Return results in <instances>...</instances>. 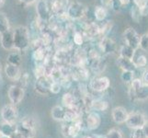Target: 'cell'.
Returning a JSON list of instances; mask_svg holds the SVG:
<instances>
[{"instance_id": "6da1fadb", "label": "cell", "mask_w": 148, "mask_h": 138, "mask_svg": "<svg viewBox=\"0 0 148 138\" xmlns=\"http://www.w3.org/2000/svg\"><path fill=\"white\" fill-rule=\"evenodd\" d=\"M14 49L19 52L26 51L30 44V37L28 28L25 26H18L13 30Z\"/></svg>"}, {"instance_id": "7a4b0ae2", "label": "cell", "mask_w": 148, "mask_h": 138, "mask_svg": "<svg viewBox=\"0 0 148 138\" xmlns=\"http://www.w3.org/2000/svg\"><path fill=\"white\" fill-rule=\"evenodd\" d=\"M88 12V8L84 4L74 1L69 4L66 11V16L73 20H79L83 19Z\"/></svg>"}, {"instance_id": "3957f363", "label": "cell", "mask_w": 148, "mask_h": 138, "mask_svg": "<svg viewBox=\"0 0 148 138\" xmlns=\"http://www.w3.org/2000/svg\"><path fill=\"white\" fill-rule=\"evenodd\" d=\"M146 122V117L144 113L140 111H132L131 113H128V117L125 122L129 128L134 130L142 128Z\"/></svg>"}, {"instance_id": "277c9868", "label": "cell", "mask_w": 148, "mask_h": 138, "mask_svg": "<svg viewBox=\"0 0 148 138\" xmlns=\"http://www.w3.org/2000/svg\"><path fill=\"white\" fill-rule=\"evenodd\" d=\"M65 124L62 125V133L65 137H76L80 131L82 130V121L75 122H64Z\"/></svg>"}, {"instance_id": "5b68a950", "label": "cell", "mask_w": 148, "mask_h": 138, "mask_svg": "<svg viewBox=\"0 0 148 138\" xmlns=\"http://www.w3.org/2000/svg\"><path fill=\"white\" fill-rule=\"evenodd\" d=\"M123 38L125 41V43L127 45L131 46V47L134 48V50L139 48L141 36L134 28L126 29L123 32Z\"/></svg>"}, {"instance_id": "8992f818", "label": "cell", "mask_w": 148, "mask_h": 138, "mask_svg": "<svg viewBox=\"0 0 148 138\" xmlns=\"http://www.w3.org/2000/svg\"><path fill=\"white\" fill-rule=\"evenodd\" d=\"M18 110L15 105H5L1 110V117L5 122L15 124L18 120Z\"/></svg>"}, {"instance_id": "52a82bcc", "label": "cell", "mask_w": 148, "mask_h": 138, "mask_svg": "<svg viewBox=\"0 0 148 138\" xmlns=\"http://www.w3.org/2000/svg\"><path fill=\"white\" fill-rule=\"evenodd\" d=\"M25 95V91L23 87L18 85H13L9 88L8 91V96L12 105H18L22 101Z\"/></svg>"}, {"instance_id": "ba28073f", "label": "cell", "mask_w": 148, "mask_h": 138, "mask_svg": "<svg viewBox=\"0 0 148 138\" xmlns=\"http://www.w3.org/2000/svg\"><path fill=\"white\" fill-rule=\"evenodd\" d=\"M110 81L107 76H95L91 79L89 88L96 92H103L110 88Z\"/></svg>"}, {"instance_id": "9c48e42d", "label": "cell", "mask_w": 148, "mask_h": 138, "mask_svg": "<svg viewBox=\"0 0 148 138\" xmlns=\"http://www.w3.org/2000/svg\"><path fill=\"white\" fill-rule=\"evenodd\" d=\"M69 4V0H53L50 9L58 17L66 16V11H67Z\"/></svg>"}, {"instance_id": "30bf717a", "label": "cell", "mask_w": 148, "mask_h": 138, "mask_svg": "<svg viewBox=\"0 0 148 138\" xmlns=\"http://www.w3.org/2000/svg\"><path fill=\"white\" fill-rule=\"evenodd\" d=\"M115 50H116V43L112 39L109 37H104L100 39L99 43V51L103 55L113 53Z\"/></svg>"}, {"instance_id": "8fae6325", "label": "cell", "mask_w": 148, "mask_h": 138, "mask_svg": "<svg viewBox=\"0 0 148 138\" xmlns=\"http://www.w3.org/2000/svg\"><path fill=\"white\" fill-rule=\"evenodd\" d=\"M53 81L47 76H42L37 78L35 83V90L40 95H47L50 92V85Z\"/></svg>"}, {"instance_id": "7c38bea8", "label": "cell", "mask_w": 148, "mask_h": 138, "mask_svg": "<svg viewBox=\"0 0 148 138\" xmlns=\"http://www.w3.org/2000/svg\"><path fill=\"white\" fill-rule=\"evenodd\" d=\"M85 39L88 40H93L98 38L99 33V25L96 22H89L85 25L82 32Z\"/></svg>"}, {"instance_id": "4fadbf2b", "label": "cell", "mask_w": 148, "mask_h": 138, "mask_svg": "<svg viewBox=\"0 0 148 138\" xmlns=\"http://www.w3.org/2000/svg\"><path fill=\"white\" fill-rule=\"evenodd\" d=\"M132 63H134L135 68H143L145 67L147 65V56L145 51L138 48L135 50L134 54L132 58Z\"/></svg>"}, {"instance_id": "5bb4252c", "label": "cell", "mask_w": 148, "mask_h": 138, "mask_svg": "<svg viewBox=\"0 0 148 138\" xmlns=\"http://www.w3.org/2000/svg\"><path fill=\"white\" fill-rule=\"evenodd\" d=\"M2 47L7 51H11L14 49V36H13V30L9 29L7 32L1 34L0 37Z\"/></svg>"}, {"instance_id": "9a60e30c", "label": "cell", "mask_w": 148, "mask_h": 138, "mask_svg": "<svg viewBox=\"0 0 148 138\" xmlns=\"http://www.w3.org/2000/svg\"><path fill=\"white\" fill-rule=\"evenodd\" d=\"M111 117L116 124H121L126 122L127 117H128V112L123 107H115L111 111Z\"/></svg>"}, {"instance_id": "2e32d148", "label": "cell", "mask_w": 148, "mask_h": 138, "mask_svg": "<svg viewBox=\"0 0 148 138\" xmlns=\"http://www.w3.org/2000/svg\"><path fill=\"white\" fill-rule=\"evenodd\" d=\"M100 116L95 111H90L86 118V126L88 130L93 131L99 128V126L100 125Z\"/></svg>"}, {"instance_id": "e0dca14e", "label": "cell", "mask_w": 148, "mask_h": 138, "mask_svg": "<svg viewBox=\"0 0 148 138\" xmlns=\"http://www.w3.org/2000/svg\"><path fill=\"white\" fill-rule=\"evenodd\" d=\"M16 132L23 138H34L36 135V128H32L21 122L16 125Z\"/></svg>"}, {"instance_id": "ac0fdd59", "label": "cell", "mask_w": 148, "mask_h": 138, "mask_svg": "<svg viewBox=\"0 0 148 138\" xmlns=\"http://www.w3.org/2000/svg\"><path fill=\"white\" fill-rule=\"evenodd\" d=\"M50 10H51L50 8L48 7L46 1H44V0H40V1L37 3L36 11H37L40 20L46 21L48 19H50V17H51Z\"/></svg>"}, {"instance_id": "d6986e66", "label": "cell", "mask_w": 148, "mask_h": 138, "mask_svg": "<svg viewBox=\"0 0 148 138\" xmlns=\"http://www.w3.org/2000/svg\"><path fill=\"white\" fill-rule=\"evenodd\" d=\"M5 74H6L8 79L13 80V81L18 80L20 76H21V75H20L19 66L10 65L8 63H7L6 66H5Z\"/></svg>"}, {"instance_id": "ffe728a7", "label": "cell", "mask_w": 148, "mask_h": 138, "mask_svg": "<svg viewBox=\"0 0 148 138\" xmlns=\"http://www.w3.org/2000/svg\"><path fill=\"white\" fill-rule=\"evenodd\" d=\"M117 65H118V66L122 71H131V72H134L136 69L134 63H132V59L124 58V57H121V56H119L118 59H117Z\"/></svg>"}, {"instance_id": "44dd1931", "label": "cell", "mask_w": 148, "mask_h": 138, "mask_svg": "<svg viewBox=\"0 0 148 138\" xmlns=\"http://www.w3.org/2000/svg\"><path fill=\"white\" fill-rule=\"evenodd\" d=\"M62 103L64 108H75V107L79 106L76 97L72 93H69V92L64 94L62 98Z\"/></svg>"}, {"instance_id": "7402d4cb", "label": "cell", "mask_w": 148, "mask_h": 138, "mask_svg": "<svg viewBox=\"0 0 148 138\" xmlns=\"http://www.w3.org/2000/svg\"><path fill=\"white\" fill-rule=\"evenodd\" d=\"M51 115L54 121L64 122L65 120V108L62 106H54L51 111Z\"/></svg>"}, {"instance_id": "603a6c76", "label": "cell", "mask_w": 148, "mask_h": 138, "mask_svg": "<svg viewBox=\"0 0 148 138\" xmlns=\"http://www.w3.org/2000/svg\"><path fill=\"white\" fill-rule=\"evenodd\" d=\"M49 55L47 52V47L46 46H43V47H39V48H35V50L32 53V57L34 61L36 62H42L46 57Z\"/></svg>"}, {"instance_id": "cb8c5ba5", "label": "cell", "mask_w": 148, "mask_h": 138, "mask_svg": "<svg viewBox=\"0 0 148 138\" xmlns=\"http://www.w3.org/2000/svg\"><path fill=\"white\" fill-rule=\"evenodd\" d=\"M21 54L19 53V51L16 50L14 52H10L8 55V58H7V63L10 64V65H17L19 66L21 65Z\"/></svg>"}, {"instance_id": "d4e9b609", "label": "cell", "mask_w": 148, "mask_h": 138, "mask_svg": "<svg viewBox=\"0 0 148 138\" xmlns=\"http://www.w3.org/2000/svg\"><path fill=\"white\" fill-rule=\"evenodd\" d=\"M0 131H1L2 135L5 136H10L16 132V126L15 124H8V122H3L0 124Z\"/></svg>"}, {"instance_id": "484cf974", "label": "cell", "mask_w": 148, "mask_h": 138, "mask_svg": "<svg viewBox=\"0 0 148 138\" xmlns=\"http://www.w3.org/2000/svg\"><path fill=\"white\" fill-rule=\"evenodd\" d=\"M109 108V103L106 100H93L91 103V110L99 111H104Z\"/></svg>"}, {"instance_id": "4316f807", "label": "cell", "mask_w": 148, "mask_h": 138, "mask_svg": "<svg viewBox=\"0 0 148 138\" xmlns=\"http://www.w3.org/2000/svg\"><path fill=\"white\" fill-rule=\"evenodd\" d=\"M135 50L134 48H132L131 46L127 45L126 43L121 45V47L120 49V56L124 58H128V59H132V56L134 54Z\"/></svg>"}, {"instance_id": "83f0119b", "label": "cell", "mask_w": 148, "mask_h": 138, "mask_svg": "<svg viewBox=\"0 0 148 138\" xmlns=\"http://www.w3.org/2000/svg\"><path fill=\"white\" fill-rule=\"evenodd\" d=\"M107 9L103 6H98L95 8V11H94V17L96 20L98 21H103V20L107 18Z\"/></svg>"}, {"instance_id": "f1b7e54d", "label": "cell", "mask_w": 148, "mask_h": 138, "mask_svg": "<svg viewBox=\"0 0 148 138\" xmlns=\"http://www.w3.org/2000/svg\"><path fill=\"white\" fill-rule=\"evenodd\" d=\"M112 26H113V23H112V21H107V22H105L103 25H102L101 27L99 26V33L98 37L99 39L107 37L108 33L111 30Z\"/></svg>"}, {"instance_id": "f546056e", "label": "cell", "mask_w": 148, "mask_h": 138, "mask_svg": "<svg viewBox=\"0 0 148 138\" xmlns=\"http://www.w3.org/2000/svg\"><path fill=\"white\" fill-rule=\"evenodd\" d=\"M10 29L8 17L4 13H0V34L4 33Z\"/></svg>"}, {"instance_id": "4dcf8cb0", "label": "cell", "mask_w": 148, "mask_h": 138, "mask_svg": "<svg viewBox=\"0 0 148 138\" xmlns=\"http://www.w3.org/2000/svg\"><path fill=\"white\" fill-rule=\"evenodd\" d=\"M134 72H131V71H122L121 76V80L126 84H131L134 80Z\"/></svg>"}, {"instance_id": "1f68e13d", "label": "cell", "mask_w": 148, "mask_h": 138, "mask_svg": "<svg viewBox=\"0 0 148 138\" xmlns=\"http://www.w3.org/2000/svg\"><path fill=\"white\" fill-rule=\"evenodd\" d=\"M73 41L75 44L78 45V46H81L84 42H85V37L82 33V32H78V30H76L74 33V36H73Z\"/></svg>"}, {"instance_id": "d6a6232c", "label": "cell", "mask_w": 148, "mask_h": 138, "mask_svg": "<svg viewBox=\"0 0 148 138\" xmlns=\"http://www.w3.org/2000/svg\"><path fill=\"white\" fill-rule=\"evenodd\" d=\"M34 74H35V76H36V78L45 76V74H46V67H45V65H37L36 67L34 69Z\"/></svg>"}, {"instance_id": "836d02e7", "label": "cell", "mask_w": 148, "mask_h": 138, "mask_svg": "<svg viewBox=\"0 0 148 138\" xmlns=\"http://www.w3.org/2000/svg\"><path fill=\"white\" fill-rule=\"evenodd\" d=\"M105 138H123V135H122L121 130L117 128H112L105 135Z\"/></svg>"}, {"instance_id": "e575fe53", "label": "cell", "mask_w": 148, "mask_h": 138, "mask_svg": "<svg viewBox=\"0 0 148 138\" xmlns=\"http://www.w3.org/2000/svg\"><path fill=\"white\" fill-rule=\"evenodd\" d=\"M62 89V85H61L60 81H53L50 85V92L53 94H58Z\"/></svg>"}, {"instance_id": "d590c367", "label": "cell", "mask_w": 148, "mask_h": 138, "mask_svg": "<svg viewBox=\"0 0 148 138\" xmlns=\"http://www.w3.org/2000/svg\"><path fill=\"white\" fill-rule=\"evenodd\" d=\"M131 14H132V19H134V21L138 22L139 19H140V17L142 16L141 12H140V9L137 8L136 6H132V9H131Z\"/></svg>"}, {"instance_id": "8d00e7d4", "label": "cell", "mask_w": 148, "mask_h": 138, "mask_svg": "<svg viewBox=\"0 0 148 138\" xmlns=\"http://www.w3.org/2000/svg\"><path fill=\"white\" fill-rule=\"evenodd\" d=\"M131 138H147L145 135V133L143 132L142 128L134 129V131L132 133Z\"/></svg>"}, {"instance_id": "74e56055", "label": "cell", "mask_w": 148, "mask_h": 138, "mask_svg": "<svg viewBox=\"0 0 148 138\" xmlns=\"http://www.w3.org/2000/svg\"><path fill=\"white\" fill-rule=\"evenodd\" d=\"M142 83L145 85V86H148V68H146L145 71H144V73H143L142 75Z\"/></svg>"}, {"instance_id": "f35d334b", "label": "cell", "mask_w": 148, "mask_h": 138, "mask_svg": "<svg viewBox=\"0 0 148 138\" xmlns=\"http://www.w3.org/2000/svg\"><path fill=\"white\" fill-rule=\"evenodd\" d=\"M142 130H143V132L145 133V136L148 138V122H146L145 124H144V126L142 127Z\"/></svg>"}, {"instance_id": "ab89813d", "label": "cell", "mask_w": 148, "mask_h": 138, "mask_svg": "<svg viewBox=\"0 0 148 138\" xmlns=\"http://www.w3.org/2000/svg\"><path fill=\"white\" fill-rule=\"evenodd\" d=\"M118 1L121 4V6L123 7V6H127V5H129V3L131 2V0H118Z\"/></svg>"}, {"instance_id": "60d3db41", "label": "cell", "mask_w": 148, "mask_h": 138, "mask_svg": "<svg viewBox=\"0 0 148 138\" xmlns=\"http://www.w3.org/2000/svg\"><path fill=\"white\" fill-rule=\"evenodd\" d=\"M10 138H23L21 135H20L19 134H18V133H17V132H15L14 133V134L12 135H10L9 136Z\"/></svg>"}, {"instance_id": "b9f144b4", "label": "cell", "mask_w": 148, "mask_h": 138, "mask_svg": "<svg viewBox=\"0 0 148 138\" xmlns=\"http://www.w3.org/2000/svg\"><path fill=\"white\" fill-rule=\"evenodd\" d=\"M20 1H22L23 3L27 4V5H29V4L34 3L35 1H36V0H20Z\"/></svg>"}, {"instance_id": "7bdbcfd3", "label": "cell", "mask_w": 148, "mask_h": 138, "mask_svg": "<svg viewBox=\"0 0 148 138\" xmlns=\"http://www.w3.org/2000/svg\"><path fill=\"white\" fill-rule=\"evenodd\" d=\"M86 138H105V136H100V135H96V136H88Z\"/></svg>"}, {"instance_id": "ee69618b", "label": "cell", "mask_w": 148, "mask_h": 138, "mask_svg": "<svg viewBox=\"0 0 148 138\" xmlns=\"http://www.w3.org/2000/svg\"><path fill=\"white\" fill-rule=\"evenodd\" d=\"M4 3H5V0H0V8L3 7Z\"/></svg>"}, {"instance_id": "f6af8a7d", "label": "cell", "mask_w": 148, "mask_h": 138, "mask_svg": "<svg viewBox=\"0 0 148 138\" xmlns=\"http://www.w3.org/2000/svg\"><path fill=\"white\" fill-rule=\"evenodd\" d=\"M2 82H3V78H2V76L0 74V86L2 85Z\"/></svg>"}, {"instance_id": "bcb514c9", "label": "cell", "mask_w": 148, "mask_h": 138, "mask_svg": "<svg viewBox=\"0 0 148 138\" xmlns=\"http://www.w3.org/2000/svg\"><path fill=\"white\" fill-rule=\"evenodd\" d=\"M0 138H10L9 136H5V135H1L0 136Z\"/></svg>"}, {"instance_id": "7dc6e473", "label": "cell", "mask_w": 148, "mask_h": 138, "mask_svg": "<svg viewBox=\"0 0 148 138\" xmlns=\"http://www.w3.org/2000/svg\"><path fill=\"white\" fill-rule=\"evenodd\" d=\"M145 35H146V39H147V42H148V32L145 33Z\"/></svg>"}, {"instance_id": "c3c4849f", "label": "cell", "mask_w": 148, "mask_h": 138, "mask_svg": "<svg viewBox=\"0 0 148 138\" xmlns=\"http://www.w3.org/2000/svg\"><path fill=\"white\" fill-rule=\"evenodd\" d=\"M0 72H1V63H0Z\"/></svg>"}, {"instance_id": "681fc988", "label": "cell", "mask_w": 148, "mask_h": 138, "mask_svg": "<svg viewBox=\"0 0 148 138\" xmlns=\"http://www.w3.org/2000/svg\"><path fill=\"white\" fill-rule=\"evenodd\" d=\"M2 135V134H1V131H0V136H1Z\"/></svg>"}, {"instance_id": "f907efd6", "label": "cell", "mask_w": 148, "mask_h": 138, "mask_svg": "<svg viewBox=\"0 0 148 138\" xmlns=\"http://www.w3.org/2000/svg\"><path fill=\"white\" fill-rule=\"evenodd\" d=\"M110 2H111V1H112V0H110Z\"/></svg>"}]
</instances>
